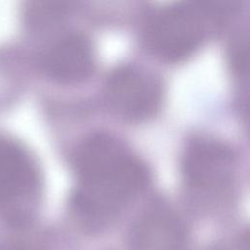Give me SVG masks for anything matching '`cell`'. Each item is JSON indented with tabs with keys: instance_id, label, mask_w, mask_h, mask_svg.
I'll list each match as a JSON object with an SVG mask.
<instances>
[{
	"instance_id": "cell-2",
	"label": "cell",
	"mask_w": 250,
	"mask_h": 250,
	"mask_svg": "<svg viewBox=\"0 0 250 250\" xmlns=\"http://www.w3.org/2000/svg\"><path fill=\"white\" fill-rule=\"evenodd\" d=\"M229 14L227 5L189 2L162 10L150 21L146 40L150 51L168 62L193 54L207 37L217 31Z\"/></svg>"
},
{
	"instance_id": "cell-6",
	"label": "cell",
	"mask_w": 250,
	"mask_h": 250,
	"mask_svg": "<svg viewBox=\"0 0 250 250\" xmlns=\"http://www.w3.org/2000/svg\"><path fill=\"white\" fill-rule=\"evenodd\" d=\"M42 63L47 74L56 81L79 83L90 77L95 69L94 48L85 35L67 34L47 50Z\"/></svg>"
},
{
	"instance_id": "cell-8",
	"label": "cell",
	"mask_w": 250,
	"mask_h": 250,
	"mask_svg": "<svg viewBox=\"0 0 250 250\" xmlns=\"http://www.w3.org/2000/svg\"><path fill=\"white\" fill-rule=\"evenodd\" d=\"M216 250H249L248 249V240H247V238L246 239L238 238L235 240L228 241V242L220 245V247H218Z\"/></svg>"
},
{
	"instance_id": "cell-1",
	"label": "cell",
	"mask_w": 250,
	"mask_h": 250,
	"mask_svg": "<svg viewBox=\"0 0 250 250\" xmlns=\"http://www.w3.org/2000/svg\"><path fill=\"white\" fill-rule=\"evenodd\" d=\"M76 187L71 210L86 230L107 226L146 188L147 169L115 138L100 134L87 139L74 159Z\"/></svg>"
},
{
	"instance_id": "cell-4",
	"label": "cell",
	"mask_w": 250,
	"mask_h": 250,
	"mask_svg": "<svg viewBox=\"0 0 250 250\" xmlns=\"http://www.w3.org/2000/svg\"><path fill=\"white\" fill-rule=\"evenodd\" d=\"M183 175L192 195L207 202H220L234 191L238 180L233 150L213 139L192 141L183 159Z\"/></svg>"
},
{
	"instance_id": "cell-5",
	"label": "cell",
	"mask_w": 250,
	"mask_h": 250,
	"mask_svg": "<svg viewBox=\"0 0 250 250\" xmlns=\"http://www.w3.org/2000/svg\"><path fill=\"white\" fill-rule=\"evenodd\" d=\"M110 109L129 121H142L154 115L162 100V87L152 74L132 66L114 70L105 85Z\"/></svg>"
},
{
	"instance_id": "cell-3",
	"label": "cell",
	"mask_w": 250,
	"mask_h": 250,
	"mask_svg": "<svg viewBox=\"0 0 250 250\" xmlns=\"http://www.w3.org/2000/svg\"><path fill=\"white\" fill-rule=\"evenodd\" d=\"M42 178L32 154L0 132V216L11 226H26L37 208Z\"/></svg>"
},
{
	"instance_id": "cell-7",
	"label": "cell",
	"mask_w": 250,
	"mask_h": 250,
	"mask_svg": "<svg viewBox=\"0 0 250 250\" xmlns=\"http://www.w3.org/2000/svg\"><path fill=\"white\" fill-rule=\"evenodd\" d=\"M132 250H188L184 226L170 211L157 208L144 215L134 226Z\"/></svg>"
}]
</instances>
